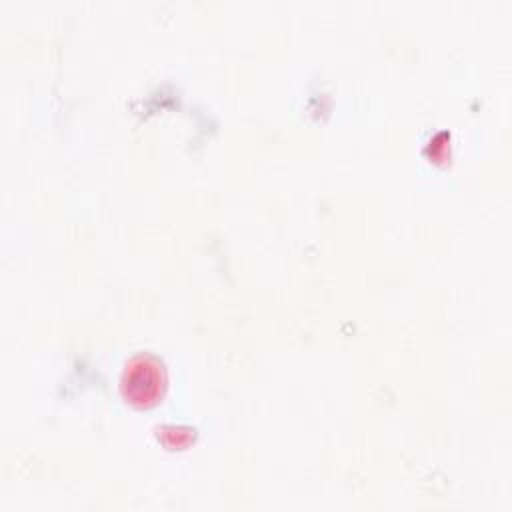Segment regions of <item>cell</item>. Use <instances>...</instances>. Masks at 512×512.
<instances>
[{
	"mask_svg": "<svg viewBox=\"0 0 512 512\" xmlns=\"http://www.w3.org/2000/svg\"><path fill=\"white\" fill-rule=\"evenodd\" d=\"M120 388L124 398L138 408L156 404L166 388V372L162 362L150 354L134 356L124 366Z\"/></svg>",
	"mask_w": 512,
	"mask_h": 512,
	"instance_id": "obj_1",
	"label": "cell"
}]
</instances>
